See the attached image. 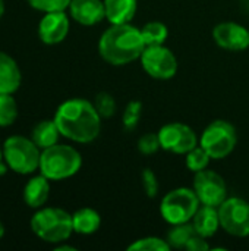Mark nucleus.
<instances>
[{
    "instance_id": "f257e3e1",
    "label": "nucleus",
    "mask_w": 249,
    "mask_h": 251,
    "mask_svg": "<svg viewBox=\"0 0 249 251\" xmlns=\"http://www.w3.org/2000/svg\"><path fill=\"white\" fill-rule=\"evenodd\" d=\"M101 119L94 103L85 99H69L63 101L54 115V122L60 134L81 144L91 143L98 137Z\"/></svg>"
},
{
    "instance_id": "f03ea898",
    "label": "nucleus",
    "mask_w": 249,
    "mask_h": 251,
    "mask_svg": "<svg viewBox=\"0 0 249 251\" xmlns=\"http://www.w3.org/2000/svg\"><path fill=\"white\" fill-rule=\"evenodd\" d=\"M145 47L141 29L131 24L112 25L98 40L100 56L113 66H123L139 59Z\"/></svg>"
},
{
    "instance_id": "7ed1b4c3",
    "label": "nucleus",
    "mask_w": 249,
    "mask_h": 251,
    "mask_svg": "<svg viewBox=\"0 0 249 251\" xmlns=\"http://www.w3.org/2000/svg\"><path fill=\"white\" fill-rule=\"evenodd\" d=\"M82 166L81 153L66 144H54L41 150L40 172L50 181H63L79 172Z\"/></svg>"
},
{
    "instance_id": "20e7f679",
    "label": "nucleus",
    "mask_w": 249,
    "mask_h": 251,
    "mask_svg": "<svg viewBox=\"0 0 249 251\" xmlns=\"http://www.w3.org/2000/svg\"><path fill=\"white\" fill-rule=\"evenodd\" d=\"M31 229L40 240L60 244L73 232L72 215L60 207H40L31 218Z\"/></svg>"
},
{
    "instance_id": "39448f33",
    "label": "nucleus",
    "mask_w": 249,
    "mask_h": 251,
    "mask_svg": "<svg viewBox=\"0 0 249 251\" xmlns=\"http://www.w3.org/2000/svg\"><path fill=\"white\" fill-rule=\"evenodd\" d=\"M41 149L23 135H12L3 143V159L9 169L16 174L28 175L40 168Z\"/></svg>"
},
{
    "instance_id": "423d86ee",
    "label": "nucleus",
    "mask_w": 249,
    "mask_h": 251,
    "mask_svg": "<svg viewBox=\"0 0 249 251\" xmlns=\"http://www.w3.org/2000/svg\"><path fill=\"white\" fill-rule=\"evenodd\" d=\"M201 206L194 188L179 187L169 191L160 203V215L169 225L191 222Z\"/></svg>"
},
{
    "instance_id": "0eeeda50",
    "label": "nucleus",
    "mask_w": 249,
    "mask_h": 251,
    "mask_svg": "<svg viewBox=\"0 0 249 251\" xmlns=\"http://www.w3.org/2000/svg\"><path fill=\"white\" fill-rule=\"evenodd\" d=\"M236 144V128L225 119H216L210 122L200 140V146L211 156L213 160L227 157L235 150Z\"/></svg>"
},
{
    "instance_id": "6e6552de",
    "label": "nucleus",
    "mask_w": 249,
    "mask_h": 251,
    "mask_svg": "<svg viewBox=\"0 0 249 251\" xmlns=\"http://www.w3.org/2000/svg\"><path fill=\"white\" fill-rule=\"evenodd\" d=\"M139 60L142 69L154 79L166 81L173 78L178 72V59L175 53L164 44L147 46Z\"/></svg>"
},
{
    "instance_id": "1a4fd4ad",
    "label": "nucleus",
    "mask_w": 249,
    "mask_h": 251,
    "mask_svg": "<svg viewBox=\"0 0 249 251\" xmlns=\"http://www.w3.org/2000/svg\"><path fill=\"white\" fill-rule=\"evenodd\" d=\"M220 226L232 237H249V203L241 197L226 199L219 206Z\"/></svg>"
},
{
    "instance_id": "9d476101",
    "label": "nucleus",
    "mask_w": 249,
    "mask_h": 251,
    "mask_svg": "<svg viewBox=\"0 0 249 251\" xmlns=\"http://www.w3.org/2000/svg\"><path fill=\"white\" fill-rule=\"evenodd\" d=\"M158 138L161 149L175 154H186L198 146L195 131L182 122H170L160 128Z\"/></svg>"
},
{
    "instance_id": "9b49d317",
    "label": "nucleus",
    "mask_w": 249,
    "mask_h": 251,
    "mask_svg": "<svg viewBox=\"0 0 249 251\" xmlns=\"http://www.w3.org/2000/svg\"><path fill=\"white\" fill-rule=\"evenodd\" d=\"M194 191L201 204L219 207L227 199V187L225 179L214 171L204 169L195 174Z\"/></svg>"
},
{
    "instance_id": "f8f14e48",
    "label": "nucleus",
    "mask_w": 249,
    "mask_h": 251,
    "mask_svg": "<svg viewBox=\"0 0 249 251\" xmlns=\"http://www.w3.org/2000/svg\"><path fill=\"white\" fill-rule=\"evenodd\" d=\"M213 38L219 47L230 51H242L249 47V31L236 22H222L216 25Z\"/></svg>"
},
{
    "instance_id": "ddd939ff",
    "label": "nucleus",
    "mask_w": 249,
    "mask_h": 251,
    "mask_svg": "<svg viewBox=\"0 0 249 251\" xmlns=\"http://www.w3.org/2000/svg\"><path fill=\"white\" fill-rule=\"evenodd\" d=\"M69 18L62 12L45 13L38 24V37L47 46H54L62 43L69 34Z\"/></svg>"
},
{
    "instance_id": "4468645a",
    "label": "nucleus",
    "mask_w": 249,
    "mask_h": 251,
    "mask_svg": "<svg viewBox=\"0 0 249 251\" xmlns=\"http://www.w3.org/2000/svg\"><path fill=\"white\" fill-rule=\"evenodd\" d=\"M69 13L73 21L85 26L97 25L106 19L104 1L101 0H72Z\"/></svg>"
},
{
    "instance_id": "2eb2a0df",
    "label": "nucleus",
    "mask_w": 249,
    "mask_h": 251,
    "mask_svg": "<svg viewBox=\"0 0 249 251\" xmlns=\"http://www.w3.org/2000/svg\"><path fill=\"white\" fill-rule=\"evenodd\" d=\"M22 74L16 60L0 51V94H13L21 87Z\"/></svg>"
},
{
    "instance_id": "dca6fc26",
    "label": "nucleus",
    "mask_w": 249,
    "mask_h": 251,
    "mask_svg": "<svg viewBox=\"0 0 249 251\" xmlns=\"http://www.w3.org/2000/svg\"><path fill=\"white\" fill-rule=\"evenodd\" d=\"M191 222L198 235H201L204 238H211L213 235L217 234L219 228H222L219 207L201 204Z\"/></svg>"
},
{
    "instance_id": "f3484780",
    "label": "nucleus",
    "mask_w": 249,
    "mask_h": 251,
    "mask_svg": "<svg viewBox=\"0 0 249 251\" xmlns=\"http://www.w3.org/2000/svg\"><path fill=\"white\" fill-rule=\"evenodd\" d=\"M50 196V179L44 175L32 176L23 187V201L31 209H40Z\"/></svg>"
},
{
    "instance_id": "a211bd4d",
    "label": "nucleus",
    "mask_w": 249,
    "mask_h": 251,
    "mask_svg": "<svg viewBox=\"0 0 249 251\" xmlns=\"http://www.w3.org/2000/svg\"><path fill=\"white\" fill-rule=\"evenodd\" d=\"M106 19L112 24H131L136 13L138 0H103Z\"/></svg>"
},
{
    "instance_id": "6ab92c4d",
    "label": "nucleus",
    "mask_w": 249,
    "mask_h": 251,
    "mask_svg": "<svg viewBox=\"0 0 249 251\" xmlns=\"http://www.w3.org/2000/svg\"><path fill=\"white\" fill-rule=\"evenodd\" d=\"M73 232L81 235H91L100 229L101 216L97 210L91 207H82L72 215Z\"/></svg>"
},
{
    "instance_id": "aec40b11",
    "label": "nucleus",
    "mask_w": 249,
    "mask_h": 251,
    "mask_svg": "<svg viewBox=\"0 0 249 251\" xmlns=\"http://www.w3.org/2000/svg\"><path fill=\"white\" fill-rule=\"evenodd\" d=\"M60 131L54 122V119H44V121H40L34 128H32V132H31V138L32 141L41 149H47V147H51L54 144H57L59 141V137H60Z\"/></svg>"
},
{
    "instance_id": "412c9836",
    "label": "nucleus",
    "mask_w": 249,
    "mask_h": 251,
    "mask_svg": "<svg viewBox=\"0 0 249 251\" xmlns=\"http://www.w3.org/2000/svg\"><path fill=\"white\" fill-rule=\"evenodd\" d=\"M194 235H197V231H195L192 222H186V224L172 225V228L167 231L164 240L169 243L170 249H183L185 250L188 241Z\"/></svg>"
},
{
    "instance_id": "4be33fe9",
    "label": "nucleus",
    "mask_w": 249,
    "mask_h": 251,
    "mask_svg": "<svg viewBox=\"0 0 249 251\" xmlns=\"http://www.w3.org/2000/svg\"><path fill=\"white\" fill-rule=\"evenodd\" d=\"M141 34L145 41V46H160L166 43L169 37V29L166 24L160 21H151L141 28Z\"/></svg>"
},
{
    "instance_id": "5701e85b",
    "label": "nucleus",
    "mask_w": 249,
    "mask_h": 251,
    "mask_svg": "<svg viewBox=\"0 0 249 251\" xmlns=\"http://www.w3.org/2000/svg\"><path fill=\"white\" fill-rule=\"evenodd\" d=\"M18 118V103L12 94H0V128L10 126Z\"/></svg>"
},
{
    "instance_id": "b1692460",
    "label": "nucleus",
    "mask_w": 249,
    "mask_h": 251,
    "mask_svg": "<svg viewBox=\"0 0 249 251\" xmlns=\"http://www.w3.org/2000/svg\"><path fill=\"white\" fill-rule=\"evenodd\" d=\"M210 160H211V156L201 146H197L195 149H192L191 151L185 154V165L194 174L207 169L210 165Z\"/></svg>"
},
{
    "instance_id": "393cba45",
    "label": "nucleus",
    "mask_w": 249,
    "mask_h": 251,
    "mask_svg": "<svg viewBox=\"0 0 249 251\" xmlns=\"http://www.w3.org/2000/svg\"><path fill=\"white\" fill-rule=\"evenodd\" d=\"M129 251H169L170 246L166 240L158 237H144L128 246Z\"/></svg>"
},
{
    "instance_id": "a878e982",
    "label": "nucleus",
    "mask_w": 249,
    "mask_h": 251,
    "mask_svg": "<svg viewBox=\"0 0 249 251\" xmlns=\"http://www.w3.org/2000/svg\"><path fill=\"white\" fill-rule=\"evenodd\" d=\"M142 115V103L139 100H132L126 104L122 116V122L126 131H134Z\"/></svg>"
},
{
    "instance_id": "bb28decb",
    "label": "nucleus",
    "mask_w": 249,
    "mask_h": 251,
    "mask_svg": "<svg viewBox=\"0 0 249 251\" xmlns=\"http://www.w3.org/2000/svg\"><path fill=\"white\" fill-rule=\"evenodd\" d=\"M94 106H95L97 112L100 113V116L104 119L112 118L116 113V100L112 94H109L106 91H101L95 96Z\"/></svg>"
},
{
    "instance_id": "cd10ccee",
    "label": "nucleus",
    "mask_w": 249,
    "mask_h": 251,
    "mask_svg": "<svg viewBox=\"0 0 249 251\" xmlns=\"http://www.w3.org/2000/svg\"><path fill=\"white\" fill-rule=\"evenodd\" d=\"M26 1L35 10L48 13V12H62L69 9L72 0H26Z\"/></svg>"
},
{
    "instance_id": "c85d7f7f",
    "label": "nucleus",
    "mask_w": 249,
    "mask_h": 251,
    "mask_svg": "<svg viewBox=\"0 0 249 251\" xmlns=\"http://www.w3.org/2000/svg\"><path fill=\"white\" fill-rule=\"evenodd\" d=\"M160 149H161V144H160L158 132L157 134L147 132L142 137H139V140H138V151L142 153V154H145V156L154 154Z\"/></svg>"
},
{
    "instance_id": "c756f323",
    "label": "nucleus",
    "mask_w": 249,
    "mask_h": 251,
    "mask_svg": "<svg viewBox=\"0 0 249 251\" xmlns=\"http://www.w3.org/2000/svg\"><path fill=\"white\" fill-rule=\"evenodd\" d=\"M141 184H142V190H144V193L147 194L148 199L157 197L158 190H160V185H158V181H157L156 174L150 168H145L141 172Z\"/></svg>"
},
{
    "instance_id": "7c9ffc66",
    "label": "nucleus",
    "mask_w": 249,
    "mask_h": 251,
    "mask_svg": "<svg viewBox=\"0 0 249 251\" xmlns=\"http://www.w3.org/2000/svg\"><path fill=\"white\" fill-rule=\"evenodd\" d=\"M185 250L188 251H207L210 250V246H208V243H207V238H204V237H201V235H194L189 241H188V244H186V247H185Z\"/></svg>"
},
{
    "instance_id": "2f4dec72",
    "label": "nucleus",
    "mask_w": 249,
    "mask_h": 251,
    "mask_svg": "<svg viewBox=\"0 0 249 251\" xmlns=\"http://www.w3.org/2000/svg\"><path fill=\"white\" fill-rule=\"evenodd\" d=\"M54 250L56 251H76L75 247H72V246H57V247H54Z\"/></svg>"
},
{
    "instance_id": "473e14b6",
    "label": "nucleus",
    "mask_w": 249,
    "mask_h": 251,
    "mask_svg": "<svg viewBox=\"0 0 249 251\" xmlns=\"http://www.w3.org/2000/svg\"><path fill=\"white\" fill-rule=\"evenodd\" d=\"M7 168H9V166H7V163L4 162V159H3V160L0 162V176H3V175L7 172Z\"/></svg>"
},
{
    "instance_id": "72a5a7b5",
    "label": "nucleus",
    "mask_w": 249,
    "mask_h": 251,
    "mask_svg": "<svg viewBox=\"0 0 249 251\" xmlns=\"http://www.w3.org/2000/svg\"><path fill=\"white\" fill-rule=\"evenodd\" d=\"M4 13V0H0V18L3 16Z\"/></svg>"
},
{
    "instance_id": "f704fd0d",
    "label": "nucleus",
    "mask_w": 249,
    "mask_h": 251,
    "mask_svg": "<svg viewBox=\"0 0 249 251\" xmlns=\"http://www.w3.org/2000/svg\"><path fill=\"white\" fill-rule=\"evenodd\" d=\"M3 235H4V226H3V224L0 222V240L3 238Z\"/></svg>"
},
{
    "instance_id": "c9c22d12",
    "label": "nucleus",
    "mask_w": 249,
    "mask_h": 251,
    "mask_svg": "<svg viewBox=\"0 0 249 251\" xmlns=\"http://www.w3.org/2000/svg\"><path fill=\"white\" fill-rule=\"evenodd\" d=\"M3 160V147H0V162Z\"/></svg>"
}]
</instances>
